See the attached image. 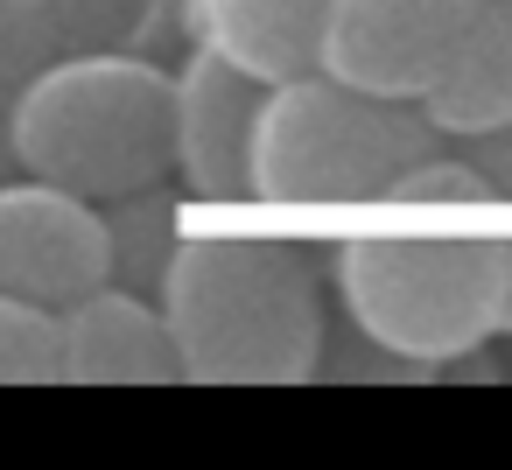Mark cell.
I'll return each instance as SVG.
<instances>
[{
  "label": "cell",
  "instance_id": "1",
  "mask_svg": "<svg viewBox=\"0 0 512 470\" xmlns=\"http://www.w3.org/2000/svg\"><path fill=\"white\" fill-rule=\"evenodd\" d=\"M176 379L295 386L323 365V281L295 239L190 232L155 281Z\"/></svg>",
  "mask_w": 512,
  "mask_h": 470
},
{
  "label": "cell",
  "instance_id": "2",
  "mask_svg": "<svg viewBox=\"0 0 512 470\" xmlns=\"http://www.w3.org/2000/svg\"><path fill=\"white\" fill-rule=\"evenodd\" d=\"M15 169L113 204L169 183V71L155 57H50L0 113Z\"/></svg>",
  "mask_w": 512,
  "mask_h": 470
},
{
  "label": "cell",
  "instance_id": "3",
  "mask_svg": "<svg viewBox=\"0 0 512 470\" xmlns=\"http://www.w3.org/2000/svg\"><path fill=\"white\" fill-rule=\"evenodd\" d=\"M421 155H435V127L414 99H379L344 78L302 71L260 92L246 197L267 204H365L386 197Z\"/></svg>",
  "mask_w": 512,
  "mask_h": 470
},
{
  "label": "cell",
  "instance_id": "4",
  "mask_svg": "<svg viewBox=\"0 0 512 470\" xmlns=\"http://www.w3.org/2000/svg\"><path fill=\"white\" fill-rule=\"evenodd\" d=\"M344 316L407 365H449L498 337L505 239L484 232H414V239H344L337 260Z\"/></svg>",
  "mask_w": 512,
  "mask_h": 470
},
{
  "label": "cell",
  "instance_id": "5",
  "mask_svg": "<svg viewBox=\"0 0 512 470\" xmlns=\"http://www.w3.org/2000/svg\"><path fill=\"white\" fill-rule=\"evenodd\" d=\"M477 0H330L316 71L379 99H421Z\"/></svg>",
  "mask_w": 512,
  "mask_h": 470
},
{
  "label": "cell",
  "instance_id": "6",
  "mask_svg": "<svg viewBox=\"0 0 512 470\" xmlns=\"http://www.w3.org/2000/svg\"><path fill=\"white\" fill-rule=\"evenodd\" d=\"M106 225L99 204L50 190L36 176L0 183V295L64 309L92 288H106Z\"/></svg>",
  "mask_w": 512,
  "mask_h": 470
},
{
  "label": "cell",
  "instance_id": "7",
  "mask_svg": "<svg viewBox=\"0 0 512 470\" xmlns=\"http://www.w3.org/2000/svg\"><path fill=\"white\" fill-rule=\"evenodd\" d=\"M260 78L190 50L183 71H169V176L197 204H239L246 197V148L260 113Z\"/></svg>",
  "mask_w": 512,
  "mask_h": 470
},
{
  "label": "cell",
  "instance_id": "8",
  "mask_svg": "<svg viewBox=\"0 0 512 470\" xmlns=\"http://www.w3.org/2000/svg\"><path fill=\"white\" fill-rule=\"evenodd\" d=\"M57 379L71 386H162L176 379V344L162 330L155 295L92 288L57 309Z\"/></svg>",
  "mask_w": 512,
  "mask_h": 470
},
{
  "label": "cell",
  "instance_id": "9",
  "mask_svg": "<svg viewBox=\"0 0 512 470\" xmlns=\"http://www.w3.org/2000/svg\"><path fill=\"white\" fill-rule=\"evenodd\" d=\"M323 8L330 0H183V36L204 57L260 85H281V78L316 71Z\"/></svg>",
  "mask_w": 512,
  "mask_h": 470
},
{
  "label": "cell",
  "instance_id": "10",
  "mask_svg": "<svg viewBox=\"0 0 512 470\" xmlns=\"http://www.w3.org/2000/svg\"><path fill=\"white\" fill-rule=\"evenodd\" d=\"M435 134H491L512 127V0H477V15L449 43L442 71L414 99Z\"/></svg>",
  "mask_w": 512,
  "mask_h": 470
},
{
  "label": "cell",
  "instance_id": "11",
  "mask_svg": "<svg viewBox=\"0 0 512 470\" xmlns=\"http://www.w3.org/2000/svg\"><path fill=\"white\" fill-rule=\"evenodd\" d=\"M43 15L64 57H155L162 36H183V0H43Z\"/></svg>",
  "mask_w": 512,
  "mask_h": 470
},
{
  "label": "cell",
  "instance_id": "12",
  "mask_svg": "<svg viewBox=\"0 0 512 470\" xmlns=\"http://www.w3.org/2000/svg\"><path fill=\"white\" fill-rule=\"evenodd\" d=\"M99 225H106V274H113V288L155 295V281H162V267H169V253L183 239V211H176L169 183L99 204Z\"/></svg>",
  "mask_w": 512,
  "mask_h": 470
},
{
  "label": "cell",
  "instance_id": "13",
  "mask_svg": "<svg viewBox=\"0 0 512 470\" xmlns=\"http://www.w3.org/2000/svg\"><path fill=\"white\" fill-rule=\"evenodd\" d=\"M57 379V309L0 295V386H50Z\"/></svg>",
  "mask_w": 512,
  "mask_h": 470
},
{
  "label": "cell",
  "instance_id": "14",
  "mask_svg": "<svg viewBox=\"0 0 512 470\" xmlns=\"http://www.w3.org/2000/svg\"><path fill=\"white\" fill-rule=\"evenodd\" d=\"M57 57L43 0H0V113L15 106V92Z\"/></svg>",
  "mask_w": 512,
  "mask_h": 470
},
{
  "label": "cell",
  "instance_id": "15",
  "mask_svg": "<svg viewBox=\"0 0 512 470\" xmlns=\"http://www.w3.org/2000/svg\"><path fill=\"white\" fill-rule=\"evenodd\" d=\"M386 197H407V204H484V183L470 176V162L463 155H421Z\"/></svg>",
  "mask_w": 512,
  "mask_h": 470
},
{
  "label": "cell",
  "instance_id": "16",
  "mask_svg": "<svg viewBox=\"0 0 512 470\" xmlns=\"http://www.w3.org/2000/svg\"><path fill=\"white\" fill-rule=\"evenodd\" d=\"M463 162H470V176L484 183V197H512V127L463 134Z\"/></svg>",
  "mask_w": 512,
  "mask_h": 470
},
{
  "label": "cell",
  "instance_id": "17",
  "mask_svg": "<svg viewBox=\"0 0 512 470\" xmlns=\"http://www.w3.org/2000/svg\"><path fill=\"white\" fill-rule=\"evenodd\" d=\"M498 330L512 337V239H505V281H498Z\"/></svg>",
  "mask_w": 512,
  "mask_h": 470
},
{
  "label": "cell",
  "instance_id": "18",
  "mask_svg": "<svg viewBox=\"0 0 512 470\" xmlns=\"http://www.w3.org/2000/svg\"><path fill=\"white\" fill-rule=\"evenodd\" d=\"M22 169H15V148H8V127H0V183H15Z\"/></svg>",
  "mask_w": 512,
  "mask_h": 470
}]
</instances>
